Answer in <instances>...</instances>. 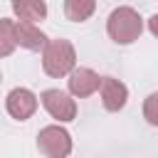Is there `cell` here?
<instances>
[{
    "label": "cell",
    "mask_w": 158,
    "mask_h": 158,
    "mask_svg": "<svg viewBox=\"0 0 158 158\" xmlns=\"http://www.w3.org/2000/svg\"><path fill=\"white\" fill-rule=\"evenodd\" d=\"M77 67V52L74 44L69 40H47L44 49H42V69L47 77L59 79V77H69Z\"/></svg>",
    "instance_id": "1"
},
{
    "label": "cell",
    "mask_w": 158,
    "mask_h": 158,
    "mask_svg": "<svg viewBox=\"0 0 158 158\" xmlns=\"http://www.w3.org/2000/svg\"><path fill=\"white\" fill-rule=\"evenodd\" d=\"M96 10V0H64V15L72 22H86Z\"/></svg>",
    "instance_id": "10"
},
{
    "label": "cell",
    "mask_w": 158,
    "mask_h": 158,
    "mask_svg": "<svg viewBox=\"0 0 158 158\" xmlns=\"http://www.w3.org/2000/svg\"><path fill=\"white\" fill-rule=\"evenodd\" d=\"M99 94H101V104L106 111H121L128 101V86L114 77H101Z\"/></svg>",
    "instance_id": "7"
},
{
    "label": "cell",
    "mask_w": 158,
    "mask_h": 158,
    "mask_svg": "<svg viewBox=\"0 0 158 158\" xmlns=\"http://www.w3.org/2000/svg\"><path fill=\"white\" fill-rule=\"evenodd\" d=\"M106 32L116 44H133L143 32V17L133 7L121 5L106 17Z\"/></svg>",
    "instance_id": "2"
},
{
    "label": "cell",
    "mask_w": 158,
    "mask_h": 158,
    "mask_svg": "<svg viewBox=\"0 0 158 158\" xmlns=\"http://www.w3.org/2000/svg\"><path fill=\"white\" fill-rule=\"evenodd\" d=\"M17 44L30 49V52H40L47 44V35L37 27V22H17Z\"/></svg>",
    "instance_id": "8"
},
{
    "label": "cell",
    "mask_w": 158,
    "mask_h": 158,
    "mask_svg": "<svg viewBox=\"0 0 158 158\" xmlns=\"http://www.w3.org/2000/svg\"><path fill=\"white\" fill-rule=\"evenodd\" d=\"M148 30H151V35H153V37L158 40V12L148 17Z\"/></svg>",
    "instance_id": "13"
},
{
    "label": "cell",
    "mask_w": 158,
    "mask_h": 158,
    "mask_svg": "<svg viewBox=\"0 0 158 158\" xmlns=\"http://www.w3.org/2000/svg\"><path fill=\"white\" fill-rule=\"evenodd\" d=\"M37 151L47 158H67L72 153V136L62 126H44L37 133Z\"/></svg>",
    "instance_id": "3"
},
{
    "label": "cell",
    "mask_w": 158,
    "mask_h": 158,
    "mask_svg": "<svg viewBox=\"0 0 158 158\" xmlns=\"http://www.w3.org/2000/svg\"><path fill=\"white\" fill-rule=\"evenodd\" d=\"M15 47H20L17 44V22L5 17V20H0V54L10 57Z\"/></svg>",
    "instance_id": "11"
},
{
    "label": "cell",
    "mask_w": 158,
    "mask_h": 158,
    "mask_svg": "<svg viewBox=\"0 0 158 158\" xmlns=\"http://www.w3.org/2000/svg\"><path fill=\"white\" fill-rule=\"evenodd\" d=\"M77 96L72 91H62V89H47L42 91L40 101L44 106V111L57 118L59 123H67V121H74L77 118Z\"/></svg>",
    "instance_id": "4"
},
{
    "label": "cell",
    "mask_w": 158,
    "mask_h": 158,
    "mask_svg": "<svg viewBox=\"0 0 158 158\" xmlns=\"http://www.w3.org/2000/svg\"><path fill=\"white\" fill-rule=\"evenodd\" d=\"M67 86H69V91L77 99H86V96H91V94L99 91L101 77L94 69H89V67H74V72L67 79Z\"/></svg>",
    "instance_id": "6"
},
{
    "label": "cell",
    "mask_w": 158,
    "mask_h": 158,
    "mask_svg": "<svg viewBox=\"0 0 158 158\" xmlns=\"http://www.w3.org/2000/svg\"><path fill=\"white\" fill-rule=\"evenodd\" d=\"M12 12L22 22H42L47 17L44 0H12Z\"/></svg>",
    "instance_id": "9"
},
{
    "label": "cell",
    "mask_w": 158,
    "mask_h": 158,
    "mask_svg": "<svg viewBox=\"0 0 158 158\" xmlns=\"http://www.w3.org/2000/svg\"><path fill=\"white\" fill-rule=\"evenodd\" d=\"M143 118L151 126H158V91L146 96V101H143Z\"/></svg>",
    "instance_id": "12"
},
{
    "label": "cell",
    "mask_w": 158,
    "mask_h": 158,
    "mask_svg": "<svg viewBox=\"0 0 158 158\" xmlns=\"http://www.w3.org/2000/svg\"><path fill=\"white\" fill-rule=\"evenodd\" d=\"M5 109L15 121H27L37 111V96L25 86H15L5 96Z\"/></svg>",
    "instance_id": "5"
}]
</instances>
